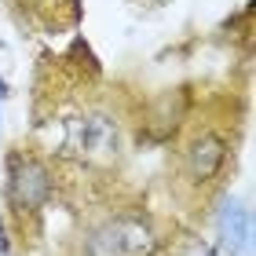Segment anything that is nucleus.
Instances as JSON below:
<instances>
[{"instance_id": "obj_1", "label": "nucleus", "mask_w": 256, "mask_h": 256, "mask_svg": "<svg viewBox=\"0 0 256 256\" xmlns=\"http://www.w3.org/2000/svg\"><path fill=\"white\" fill-rule=\"evenodd\" d=\"M66 150H74L84 161H110L121 150L118 118H110L106 110H92L74 118L66 128Z\"/></svg>"}, {"instance_id": "obj_2", "label": "nucleus", "mask_w": 256, "mask_h": 256, "mask_svg": "<svg viewBox=\"0 0 256 256\" xmlns=\"http://www.w3.org/2000/svg\"><path fill=\"white\" fill-rule=\"evenodd\" d=\"M8 190L22 208H40L52 194V176L37 158L11 154V161H8Z\"/></svg>"}, {"instance_id": "obj_3", "label": "nucleus", "mask_w": 256, "mask_h": 256, "mask_svg": "<svg viewBox=\"0 0 256 256\" xmlns=\"http://www.w3.org/2000/svg\"><path fill=\"white\" fill-rule=\"evenodd\" d=\"M224 161H227V139L216 136V132H202L187 150V168H190V176L198 183L216 180L220 168H224Z\"/></svg>"}, {"instance_id": "obj_4", "label": "nucleus", "mask_w": 256, "mask_h": 256, "mask_svg": "<svg viewBox=\"0 0 256 256\" xmlns=\"http://www.w3.org/2000/svg\"><path fill=\"white\" fill-rule=\"evenodd\" d=\"M220 227H224V242H227V246H234L238 252L249 249L252 227H249V212L242 205H227L224 216H220Z\"/></svg>"}, {"instance_id": "obj_5", "label": "nucleus", "mask_w": 256, "mask_h": 256, "mask_svg": "<svg viewBox=\"0 0 256 256\" xmlns=\"http://www.w3.org/2000/svg\"><path fill=\"white\" fill-rule=\"evenodd\" d=\"M84 256H128V249H124V234H121V224H118V220L102 224L96 234L88 238Z\"/></svg>"}, {"instance_id": "obj_6", "label": "nucleus", "mask_w": 256, "mask_h": 256, "mask_svg": "<svg viewBox=\"0 0 256 256\" xmlns=\"http://www.w3.org/2000/svg\"><path fill=\"white\" fill-rule=\"evenodd\" d=\"M208 256H238V249L227 246V242H220V246H212V252H208Z\"/></svg>"}, {"instance_id": "obj_7", "label": "nucleus", "mask_w": 256, "mask_h": 256, "mask_svg": "<svg viewBox=\"0 0 256 256\" xmlns=\"http://www.w3.org/2000/svg\"><path fill=\"white\" fill-rule=\"evenodd\" d=\"M8 252V234H4V220H0V256Z\"/></svg>"}, {"instance_id": "obj_8", "label": "nucleus", "mask_w": 256, "mask_h": 256, "mask_svg": "<svg viewBox=\"0 0 256 256\" xmlns=\"http://www.w3.org/2000/svg\"><path fill=\"white\" fill-rule=\"evenodd\" d=\"M4 96H8V84H4V77H0V102H4Z\"/></svg>"}]
</instances>
